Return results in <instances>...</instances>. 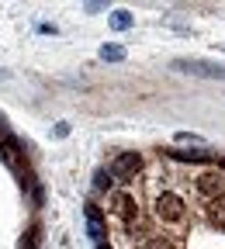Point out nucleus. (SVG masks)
<instances>
[{"instance_id":"nucleus-6","label":"nucleus","mask_w":225,"mask_h":249,"mask_svg":"<svg viewBox=\"0 0 225 249\" xmlns=\"http://www.w3.org/2000/svg\"><path fill=\"white\" fill-rule=\"evenodd\" d=\"M83 214H87V235L94 239V246L97 242H108V229H104V214L97 204H83Z\"/></svg>"},{"instance_id":"nucleus-14","label":"nucleus","mask_w":225,"mask_h":249,"mask_svg":"<svg viewBox=\"0 0 225 249\" xmlns=\"http://www.w3.org/2000/svg\"><path fill=\"white\" fill-rule=\"evenodd\" d=\"M94 249H111V246H108V242H97V246H94Z\"/></svg>"},{"instance_id":"nucleus-3","label":"nucleus","mask_w":225,"mask_h":249,"mask_svg":"<svg viewBox=\"0 0 225 249\" xmlns=\"http://www.w3.org/2000/svg\"><path fill=\"white\" fill-rule=\"evenodd\" d=\"M173 70L187 76H205V80H225V66L208 59H173Z\"/></svg>"},{"instance_id":"nucleus-8","label":"nucleus","mask_w":225,"mask_h":249,"mask_svg":"<svg viewBox=\"0 0 225 249\" xmlns=\"http://www.w3.org/2000/svg\"><path fill=\"white\" fill-rule=\"evenodd\" d=\"M135 249H177V246H173L170 239H163V235H149V239H146V242H139Z\"/></svg>"},{"instance_id":"nucleus-9","label":"nucleus","mask_w":225,"mask_h":249,"mask_svg":"<svg viewBox=\"0 0 225 249\" xmlns=\"http://www.w3.org/2000/svg\"><path fill=\"white\" fill-rule=\"evenodd\" d=\"M111 28L114 31H128V28H132V14H128V11H114L111 14Z\"/></svg>"},{"instance_id":"nucleus-4","label":"nucleus","mask_w":225,"mask_h":249,"mask_svg":"<svg viewBox=\"0 0 225 249\" xmlns=\"http://www.w3.org/2000/svg\"><path fill=\"white\" fill-rule=\"evenodd\" d=\"M111 214L118 218L121 225L132 229L139 222V201L135 194H128V191H111Z\"/></svg>"},{"instance_id":"nucleus-11","label":"nucleus","mask_w":225,"mask_h":249,"mask_svg":"<svg viewBox=\"0 0 225 249\" xmlns=\"http://www.w3.org/2000/svg\"><path fill=\"white\" fill-rule=\"evenodd\" d=\"M101 59H108V62H121V59H125V49H121V45H104V49H101Z\"/></svg>"},{"instance_id":"nucleus-12","label":"nucleus","mask_w":225,"mask_h":249,"mask_svg":"<svg viewBox=\"0 0 225 249\" xmlns=\"http://www.w3.org/2000/svg\"><path fill=\"white\" fill-rule=\"evenodd\" d=\"M111 173L108 170H97V173H94V187H97V191H111Z\"/></svg>"},{"instance_id":"nucleus-13","label":"nucleus","mask_w":225,"mask_h":249,"mask_svg":"<svg viewBox=\"0 0 225 249\" xmlns=\"http://www.w3.org/2000/svg\"><path fill=\"white\" fill-rule=\"evenodd\" d=\"M177 142H187V145H190V142H194V145H205L198 135H190V132H180V135H177Z\"/></svg>"},{"instance_id":"nucleus-7","label":"nucleus","mask_w":225,"mask_h":249,"mask_svg":"<svg viewBox=\"0 0 225 249\" xmlns=\"http://www.w3.org/2000/svg\"><path fill=\"white\" fill-rule=\"evenodd\" d=\"M21 142L11 135V132H0V160H4L11 170H21Z\"/></svg>"},{"instance_id":"nucleus-2","label":"nucleus","mask_w":225,"mask_h":249,"mask_svg":"<svg viewBox=\"0 0 225 249\" xmlns=\"http://www.w3.org/2000/svg\"><path fill=\"white\" fill-rule=\"evenodd\" d=\"M194 194L201 197V201H222L225 197V173H218V170H205V173H198L194 177Z\"/></svg>"},{"instance_id":"nucleus-10","label":"nucleus","mask_w":225,"mask_h":249,"mask_svg":"<svg viewBox=\"0 0 225 249\" xmlns=\"http://www.w3.org/2000/svg\"><path fill=\"white\" fill-rule=\"evenodd\" d=\"M173 156H177L180 163H208L211 160L208 152H180V149H173Z\"/></svg>"},{"instance_id":"nucleus-1","label":"nucleus","mask_w":225,"mask_h":249,"mask_svg":"<svg viewBox=\"0 0 225 249\" xmlns=\"http://www.w3.org/2000/svg\"><path fill=\"white\" fill-rule=\"evenodd\" d=\"M152 214L167 229H180L187 222V201L177 191H163V194H156V201H152Z\"/></svg>"},{"instance_id":"nucleus-5","label":"nucleus","mask_w":225,"mask_h":249,"mask_svg":"<svg viewBox=\"0 0 225 249\" xmlns=\"http://www.w3.org/2000/svg\"><path fill=\"white\" fill-rule=\"evenodd\" d=\"M139 170H142V156L139 152H118L111 160V166H108V173L114 180H132V177H139Z\"/></svg>"}]
</instances>
